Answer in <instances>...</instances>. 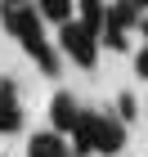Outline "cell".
Masks as SVG:
<instances>
[{
	"label": "cell",
	"mask_w": 148,
	"mask_h": 157,
	"mask_svg": "<svg viewBox=\"0 0 148 157\" xmlns=\"http://www.w3.org/2000/svg\"><path fill=\"white\" fill-rule=\"evenodd\" d=\"M99 40H103L108 49H126V32H121V27H103V32H99Z\"/></svg>",
	"instance_id": "30bf717a"
},
{
	"label": "cell",
	"mask_w": 148,
	"mask_h": 157,
	"mask_svg": "<svg viewBox=\"0 0 148 157\" xmlns=\"http://www.w3.org/2000/svg\"><path fill=\"white\" fill-rule=\"evenodd\" d=\"M135 94H117V117H121V121H130V117H135Z\"/></svg>",
	"instance_id": "8fae6325"
},
{
	"label": "cell",
	"mask_w": 148,
	"mask_h": 157,
	"mask_svg": "<svg viewBox=\"0 0 148 157\" xmlns=\"http://www.w3.org/2000/svg\"><path fill=\"white\" fill-rule=\"evenodd\" d=\"M72 5L76 0H36V9L45 13V23H54V27L72 23Z\"/></svg>",
	"instance_id": "ba28073f"
},
{
	"label": "cell",
	"mask_w": 148,
	"mask_h": 157,
	"mask_svg": "<svg viewBox=\"0 0 148 157\" xmlns=\"http://www.w3.org/2000/svg\"><path fill=\"white\" fill-rule=\"evenodd\" d=\"M0 23H5V32H13V40L36 59V67L45 76H59V54L49 49L45 40V13L36 9V5H0Z\"/></svg>",
	"instance_id": "6da1fadb"
},
{
	"label": "cell",
	"mask_w": 148,
	"mask_h": 157,
	"mask_svg": "<svg viewBox=\"0 0 148 157\" xmlns=\"http://www.w3.org/2000/svg\"><path fill=\"white\" fill-rule=\"evenodd\" d=\"M135 72H139V76H144V81H148V45H144V49H139V54H135Z\"/></svg>",
	"instance_id": "7c38bea8"
},
{
	"label": "cell",
	"mask_w": 148,
	"mask_h": 157,
	"mask_svg": "<svg viewBox=\"0 0 148 157\" xmlns=\"http://www.w3.org/2000/svg\"><path fill=\"white\" fill-rule=\"evenodd\" d=\"M135 5H139V9H148V0H135Z\"/></svg>",
	"instance_id": "9a60e30c"
},
{
	"label": "cell",
	"mask_w": 148,
	"mask_h": 157,
	"mask_svg": "<svg viewBox=\"0 0 148 157\" xmlns=\"http://www.w3.org/2000/svg\"><path fill=\"white\" fill-rule=\"evenodd\" d=\"M0 5H36V0H0Z\"/></svg>",
	"instance_id": "4fadbf2b"
},
{
	"label": "cell",
	"mask_w": 148,
	"mask_h": 157,
	"mask_svg": "<svg viewBox=\"0 0 148 157\" xmlns=\"http://www.w3.org/2000/svg\"><path fill=\"white\" fill-rule=\"evenodd\" d=\"M139 27H144V36H148V9H144V18H139Z\"/></svg>",
	"instance_id": "5bb4252c"
},
{
	"label": "cell",
	"mask_w": 148,
	"mask_h": 157,
	"mask_svg": "<svg viewBox=\"0 0 148 157\" xmlns=\"http://www.w3.org/2000/svg\"><path fill=\"white\" fill-rule=\"evenodd\" d=\"M23 130V103L13 81H0V135H18Z\"/></svg>",
	"instance_id": "277c9868"
},
{
	"label": "cell",
	"mask_w": 148,
	"mask_h": 157,
	"mask_svg": "<svg viewBox=\"0 0 148 157\" xmlns=\"http://www.w3.org/2000/svg\"><path fill=\"white\" fill-rule=\"evenodd\" d=\"M81 112H85V108H76V99L67 94V90H59V94H54V103H49V121H54V130H63V135L76 130Z\"/></svg>",
	"instance_id": "5b68a950"
},
{
	"label": "cell",
	"mask_w": 148,
	"mask_h": 157,
	"mask_svg": "<svg viewBox=\"0 0 148 157\" xmlns=\"http://www.w3.org/2000/svg\"><path fill=\"white\" fill-rule=\"evenodd\" d=\"M72 144L81 148V153L112 157V153H121V148H126V121L85 108V112H81V121H76V130H72Z\"/></svg>",
	"instance_id": "7a4b0ae2"
},
{
	"label": "cell",
	"mask_w": 148,
	"mask_h": 157,
	"mask_svg": "<svg viewBox=\"0 0 148 157\" xmlns=\"http://www.w3.org/2000/svg\"><path fill=\"white\" fill-rule=\"evenodd\" d=\"M99 45H103V40H99V27H90L85 18H72V23L59 27V49L76 63V67H85V72L99 63Z\"/></svg>",
	"instance_id": "3957f363"
},
{
	"label": "cell",
	"mask_w": 148,
	"mask_h": 157,
	"mask_svg": "<svg viewBox=\"0 0 148 157\" xmlns=\"http://www.w3.org/2000/svg\"><path fill=\"white\" fill-rule=\"evenodd\" d=\"M76 9H81V18H85L90 27H99V32H103V18H108L103 0H76Z\"/></svg>",
	"instance_id": "9c48e42d"
},
{
	"label": "cell",
	"mask_w": 148,
	"mask_h": 157,
	"mask_svg": "<svg viewBox=\"0 0 148 157\" xmlns=\"http://www.w3.org/2000/svg\"><path fill=\"white\" fill-rule=\"evenodd\" d=\"M135 23H139V5L135 0H117L108 9V18H103V27H121V32H130Z\"/></svg>",
	"instance_id": "52a82bcc"
},
{
	"label": "cell",
	"mask_w": 148,
	"mask_h": 157,
	"mask_svg": "<svg viewBox=\"0 0 148 157\" xmlns=\"http://www.w3.org/2000/svg\"><path fill=\"white\" fill-rule=\"evenodd\" d=\"M27 157H72L67 153V139H63V130H36L32 139H27Z\"/></svg>",
	"instance_id": "8992f818"
}]
</instances>
